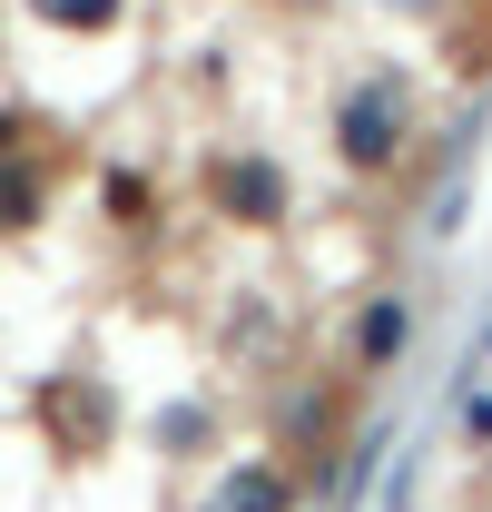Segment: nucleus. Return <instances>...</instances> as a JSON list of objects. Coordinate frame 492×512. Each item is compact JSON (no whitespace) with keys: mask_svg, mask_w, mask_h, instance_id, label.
<instances>
[{"mask_svg":"<svg viewBox=\"0 0 492 512\" xmlns=\"http://www.w3.org/2000/svg\"><path fill=\"white\" fill-rule=\"evenodd\" d=\"M404 138H414V119H404V99H394L384 79L335 99V158H345V178H384V168L404 158Z\"/></svg>","mask_w":492,"mask_h":512,"instance_id":"f257e3e1","label":"nucleus"},{"mask_svg":"<svg viewBox=\"0 0 492 512\" xmlns=\"http://www.w3.org/2000/svg\"><path fill=\"white\" fill-rule=\"evenodd\" d=\"M207 207H217V217H237V227H286L296 188H286V168H276V158H217V168H207Z\"/></svg>","mask_w":492,"mask_h":512,"instance_id":"f03ea898","label":"nucleus"},{"mask_svg":"<svg viewBox=\"0 0 492 512\" xmlns=\"http://www.w3.org/2000/svg\"><path fill=\"white\" fill-rule=\"evenodd\" d=\"M207 512H296V473H286V463H237V473L207 493Z\"/></svg>","mask_w":492,"mask_h":512,"instance_id":"7ed1b4c3","label":"nucleus"},{"mask_svg":"<svg viewBox=\"0 0 492 512\" xmlns=\"http://www.w3.org/2000/svg\"><path fill=\"white\" fill-rule=\"evenodd\" d=\"M404 335H414L404 296H374L365 316H355V365H394V355H404Z\"/></svg>","mask_w":492,"mask_h":512,"instance_id":"20e7f679","label":"nucleus"},{"mask_svg":"<svg viewBox=\"0 0 492 512\" xmlns=\"http://www.w3.org/2000/svg\"><path fill=\"white\" fill-rule=\"evenodd\" d=\"M50 207V188H40V168L30 158H0V227H30Z\"/></svg>","mask_w":492,"mask_h":512,"instance_id":"39448f33","label":"nucleus"},{"mask_svg":"<svg viewBox=\"0 0 492 512\" xmlns=\"http://www.w3.org/2000/svg\"><path fill=\"white\" fill-rule=\"evenodd\" d=\"M40 20H60V30H79V40H89V30H119L128 0H40Z\"/></svg>","mask_w":492,"mask_h":512,"instance_id":"423d86ee","label":"nucleus"},{"mask_svg":"<svg viewBox=\"0 0 492 512\" xmlns=\"http://www.w3.org/2000/svg\"><path fill=\"white\" fill-rule=\"evenodd\" d=\"M109 207H119V217H138V207H148V188H138V168H119V178H109Z\"/></svg>","mask_w":492,"mask_h":512,"instance_id":"0eeeda50","label":"nucleus"},{"mask_svg":"<svg viewBox=\"0 0 492 512\" xmlns=\"http://www.w3.org/2000/svg\"><path fill=\"white\" fill-rule=\"evenodd\" d=\"M473 434H483V444H492V404H473Z\"/></svg>","mask_w":492,"mask_h":512,"instance_id":"6e6552de","label":"nucleus"}]
</instances>
